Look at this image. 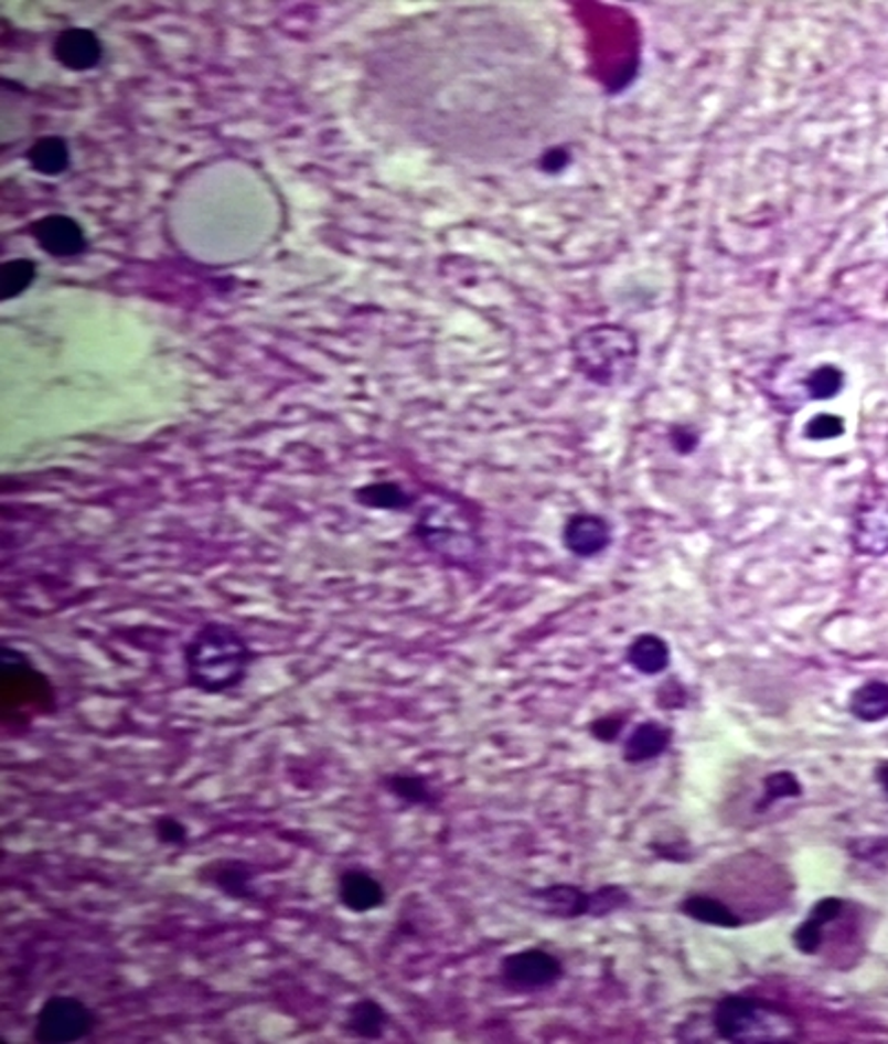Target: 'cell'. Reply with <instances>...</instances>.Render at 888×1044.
<instances>
[{"label":"cell","instance_id":"cell-1","mask_svg":"<svg viewBox=\"0 0 888 1044\" xmlns=\"http://www.w3.org/2000/svg\"><path fill=\"white\" fill-rule=\"evenodd\" d=\"M183 660L188 682L214 695L236 689L247 678L254 651L236 627L212 620L188 640Z\"/></svg>","mask_w":888,"mask_h":1044},{"label":"cell","instance_id":"cell-2","mask_svg":"<svg viewBox=\"0 0 888 1044\" xmlns=\"http://www.w3.org/2000/svg\"><path fill=\"white\" fill-rule=\"evenodd\" d=\"M710 1024L718 1037L734 1044H778L798 1042L802 1037L798 1018L787 1009L742 993L720 998L714 1006Z\"/></svg>","mask_w":888,"mask_h":1044},{"label":"cell","instance_id":"cell-3","mask_svg":"<svg viewBox=\"0 0 888 1044\" xmlns=\"http://www.w3.org/2000/svg\"><path fill=\"white\" fill-rule=\"evenodd\" d=\"M638 338L620 324H596L574 338L578 372L602 387L627 383L638 365Z\"/></svg>","mask_w":888,"mask_h":1044},{"label":"cell","instance_id":"cell-4","mask_svg":"<svg viewBox=\"0 0 888 1044\" xmlns=\"http://www.w3.org/2000/svg\"><path fill=\"white\" fill-rule=\"evenodd\" d=\"M416 534L425 550L451 565H469L478 558L480 541L471 522L458 511H429L422 513Z\"/></svg>","mask_w":888,"mask_h":1044},{"label":"cell","instance_id":"cell-5","mask_svg":"<svg viewBox=\"0 0 888 1044\" xmlns=\"http://www.w3.org/2000/svg\"><path fill=\"white\" fill-rule=\"evenodd\" d=\"M96 1013L74 995H52L43 1002L34 1037L43 1044H65L87 1037L96 1029Z\"/></svg>","mask_w":888,"mask_h":1044},{"label":"cell","instance_id":"cell-6","mask_svg":"<svg viewBox=\"0 0 888 1044\" xmlns=\"http://www.w3.org/2000/svg\"><path fill=\"white\" fill-rule=\"evenodd\" d=\"M500 976L517 991H543L565 978V965L545 949H522L500 962Z\"/></svg>","mask_w":888,"mask_h":1044},{"label":"cell","instance_id":"cell-7","mask_svg":"<svg viewBox=\"0 0 888 1044\" xmlns=\"http://www.w3.org/2000/svg\"><path fill=\"white\" fill-rule=\"evenodd\" d=\"M853 550L868 558L888 554V498L873 496L857 507L853 522Z\"/></svg>","mask_w":888,"mask_h":1044},{"label":"cell","instance_id":"cell-8","mask_svg":"<svg viewBox=\"0 0 888 1044\" xmlns=\"http://www.w3.org/2000/svg\"><path fill=\"white\" fill-rule=\"evenodd\" d=\"M338 901L346 912L365 916L385 907L387 892L367 869L349 866L338 876Z\"/></svg>","mask_w":888,"mask_h":1044},{"label":"cell","instance_id":"cell-9","mask_svg":"<svg viewBox=\"0 0 888 1044\" xmlns=\"http://www.w3.org/2000/svg\"><path fill=\"white\" fill-rule=\"evenodd\" d=\"M846 912V901L837 896H826L813 905L806 920H802L793 931V947L804 956H815L826 942V929L835 925Z\"/></svg>","mask_w":888,"mask_h":1044},{"label":"cell","instance_id":"cell-10","mask_svg":"<svg viewBox=\"0 0 888 1044\" xmlns=\"http://www.w3.org/2000/svg\"><path fill=\"white\" fill-rule=\"evenodd\" d=\"M563 541L574 556L593 558L611 545V528L596 513H576L567 520Z\"/></svg>","mask_w":888,"mask_h":1044},{"label":"cell","instance_id":"cell-11","mask_svg":"<svg viewBox=\"0 0 888 1044\" xmlns=\"http://www.w3.org/2000/svg\"><path fill=\"white\" fill-rule=\"evenodd\" d=\"M201 881L214 887L216 892L225 894L234 901H252L256 896L254 889V869L243 860H214L207 862L201 872Z\"/></svg>","mask_w":888,"mask_h":1044},{"label":"cell","instance_id":"cell-12","mask_svg":"<svg viewBox=\"0 0 888 1044\" xmlns=\"http://www.w3.org/2000/svg\"><path fill=\"white\" fill-rule=\"evenodd\" d=\"M531 901L554 918L571 920L593 916V892H585L574 885H549L536 889L531 892Z\"/></svg>","mask_w":888,"mask_h":1044},{"label":"cell","instance_id":"cell-13","mask_svg":"<svg viewBox=\"0 0 888 1044\" xmlns=\"http://www.w3.org/2000/svg\"><path fill=\"white\" fill-rule=\"evenodd\" d=\"M39 245L52 256H76L87 247L85 234L74 219L47 216L34 225Z\"/></svg>","mask_w":888,"mask_h":1044},{"label":"cell","instance_id":"cell-14","mask_svg":"<svg viewBox=\"0 0 888 1044\" xmlns=\"http://www.w3.org/2000/svg\"><path fill=\"white\" fill-rule=\"evenodd\" d=\"M671 743H673V729L668 725L657 723V721H646L631 729V734L624 741L622 756L631 765L649 763L666 754Z\"/></svg>","mask_w":888,"mask_h":1044},{"label":"cell","instance_id":"cell-15","mask_svg":"<svg viewBox=\"0 0 888 1044\" xmlns=\"http://www.w3.org/2000/svg\"><path fill=\"white\" fill-rule=\"evenodd\" d=\"M381 787L394 796L398 802L405 807H420V809H434L440 805V793L434 789V785L411 771H394L381 778Z\"/></svg>","mask_w":888,"mask_h":1044},{"label":"cell","instance_id":"cell-16","mask_svg":"<svg viewBox=\"0 0 888 1044\" xmlns=\"http://www.w3.org/2000/svg\"><path fill=\"white\" fill-rule=\"evenodd\" d=\"M392 1018L376 998H361L349 1004L344 1029L361 1040H383Z\"/></svg>","mask_w":888,"mask_h":1044},{"label":"cell","instance_id":"cell-17","mask_svg":"<svg viewBox=\"0 0 888 1044\" xmlns=\"http://www.w3.org/2000/svg\"><path fill=\"white\" fill-rule=\"evenodd\" d=\"M54 54L65 67L83 72V70L94 67L100 61L103 50H100L98 39L92 32H87V30H67L56 39Z\"/></svg>","mask_w":888,"mask_h":1044},{"label":"cell","instance_id":"cell-18","mask_svg":"<svg viewBox=\"0 0 888 1044\" xmlns=\"http://www.w3.org/2000/svg\"><path fill=\"white\" fill-rule=\"evenodd\" d=\"M686 918L708 925V927H718V929H740L745 920L740 914H736L729 905H725L716 896H706V894H691L686 896L680 907H677Z\"/></svg>","mask_w":888,"mask_h":1044},{"label":"cell","instance_id":"cell-19","mask_svg":"<svg viewBox=\"0 0 888 1044\" xmlns=\"http://www.w3.org/2000/svg\"><path fill=\"white\" fill-rule=\"evenodd\" d=\"M627 662L642 675H660L671 664L668 642L655 633H642L629 644Z\"/></svg>","mask_w":888,"mask_h":1044},{"label":"cell","instance_id":"cell-20","mask_svg":"<svg viewBox=\"0 0 888 1044\" xmlns=\"http://www.w3.org/2000/svg\"><path fill=\"white\" fill-rule=\"evenodd\" d=\"M850 714L862 723H881L888 718V682L868 680L850 693Z\"/></svg>","mask_w":888,"mask_h":1044},{"label":"cell","instance_id":"cell-21","mask_svg":"<svg viewBox=\"0 0 888 1044\" xmlns=\"http://www.w3.org/2000/svg\"><path fill=\"white\" fill-rule=\"evenodd\" d=\"M30 162L36 171L45 173V177H56V173L65 171L69 164V149L61 138H41L30 149Z\"/></svg>","mask_w":888,"mask_h":1044},{"label":"cell","instance_id":"cell-22","mask_svg":"<svg viewBox=\"0 0 888 1044\" xmlns=\"http://www.w3.org/2000/svg\"><path fill=\"white\" fill-rule=\"evenodd\" d=\"M804 793L802 782L793 771H773L762 780V796L758 800V811H767L771 805L784 798H800Z\"/></svg>","mask_w":888,"mask_h":1044},{"label":"cell","instance_id":"cell-23","mask_svg":"<svg viewBox=\"0 0 888 1044\" xmlns=\"http://www.w3.org/2000/svg\"><path fill=\"white\" fill-rule=\"evenodd\" d=\"M34 276H36V265L32 260L19 258V260L6 263L3 269H0V289H3V298L10 300L23 294L32 285Z\"/></svg>","mask_w":888,"mask_h":1044},{"label":"cell","instance_id":"cell-24","mask_svg":"<svg viewBox=\"0 0 888 1044\" xmlns=\"http://www.w3.org/2000/svg\"><path fill=\"white\" fill-rule=\"evenodd\" d=\"M844 387V374L833 365H822L813 370L806 379V392L813 401H831Z\"/></svg>","mask_w":888,"mask_h":1044},{"label":"cell","instance_id":"cell-25","mask_svg":"<svg viewBox=\"0 0 888 1044\" xmlns=\"http://www.w3.org/2000/svg\"><path fill=\"white\" fill-rule=\"evenodd\" d=\"M153 829V838L164 844V846H173V849H183L190 844V829L183 820H178L173 816H158L151 824Z\"/></svg>","mask_w":888,"mask_h":1044},{"label":"cell","instance_id":"cell-26","mask_svg":"<svg viewBox=\"0 0 888 1044\" xmlns=\"http://www.w3.org/2000/svg\"><path fill=\"white\" fill-rule=\"evenodd\" d=\"M631 903V894L618 885H607L593 892V918H602L624 909Z\"/></svg>","mask_w":888,"mask_h":1044},{"label":"cell","instance_id":"cell-27","mask_svg":"<svg viewBox=\"0 0 888 1044\" xmlns=\"http://www.w3.org/2000/svg\"><path fill=\"white\" fill-rule=\"evenodd\" d=\"M806 438L811 440H831L844 434V420L833 414H820L806 425Z\"/></svg>","mask_w":888,"mask_h":1044},{"label":"cell","instance_id":"cell-28","mask_svg":"<svg viewBox=\"0 0 888 1044\" xmlns=\"http://www.w3.org/2000/svg\"><path fill=\"white\" fill-rule=\"evenodd\" d=\"M361 498L367 504L376 507H400L405 502V493L396 484H372L361 491Z\"/></svg>","mask_w":888,"mask_h":1044},{"label":"cell","instance_id":"cell-29","mask_svg":"<svg viewBox=\"0 0 888 1044\" xmlns=\"http://www.w3.org/2000/svg\"><path fill=\"white\" fill-rule=\"evenodd\" d=\"M848 851L853 857L857 860H866V862H873V860H881L888 855V838H862V840H853L848 844Z\"/></svg>","mask_w":888,"mask_h":1044},{"label":"cell","instance_id":"cell-30","mask_svg":"<svg viewBox=\"0 0 888 1044\" xmlns=\"http://www.w3.org/2000/svg\"><path fill=\"white\" fill-rule=\"evenodd\" d=\"M624 729V721L622 718H616V716H605V718H598L593 725H591V734L596 741L600 743H613Z\"/></svg>","mask_w":888,"mask_h":1044},{"label":"cell","instance_id":"cell-31","mask_svg":"<svg viewBox=\"0 0 888 1044\" xmlns=\"http://www.w3.org/2000/svg\"><path fill=\"white\" fill-rule=\"evenodd\" d=\"M543 164H545L549 171H554V169H560V167H565V164H567V153H565L563 149H552V151L545 156Z\"/></svg>","mask_w":888,"mask_h":1044},{"label":"cell","instance_id":"cell-32","mask_svg":"<svg viewBox=\"0 0 888 1044\" xmlns=\"http://www.w3.org/2000/svg\"><path fill=\"white\" fill-rule=\"evenodd\" d=\"M875 782L879 785V789H881L884 796L888 798V763L877 765V769H875Z\"/></svg>","mask_w":888,"mask_h":1044}]
</instances>
